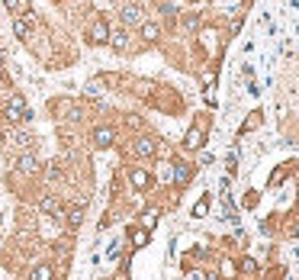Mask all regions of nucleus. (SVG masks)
<instances>
[{
	"instance_id": "f257e3e1",
	"label": "nucleus",
	"mask_w": 299,
	"mask_h": 280,
	"mask_svg": "<svg viewBox=\"0 0 299 280\" xmlns=\"http://www.w3.org/2000/svg\"><path fill=\"white\" fill-rule=\"evenodd\" d=\"M3 119H7L10 126H23V123L32 119V109H29V103L23 100V93H13V97L7 100V107H3Z\"/></svg>"
},
{
	"instance_id": "f03ea898",
	"label": "nucleus",
	"mask_w": 299,
	"mask_h": 280,
	"mask_svg": "<svg viewBox=\"0 0 299 280\" xmlns=\"http://www.w3.org/2000/svg\"><path fill=\"white\" fill-rule=\"evenodd\" d=\"M119 16H122V23H126V26H142V23H145V10H142V3H138V0H129V3H122Z\"/></svg>"
},
{
	"instance_id": "7ed1b4c3",
	"label": "nucleus",
	"mask_w": 299,
	"mask_h": 280,
	"mask_svg": "<svg viewBox=\"0 0 299 280\" xmlns=\"http://www.w3.org/2000/svg\"><path fill=\"white\" fill-rule=\"evenodd\" d=\"M154 152H158V142L148 139V136H142V139L132 142V155H135V158H154Z\"/></svg>"
},
{
	"instance_id": "20e7f679",
	"label": "nucleus",
	"mask_w": 299,
	"mask_h": 280,
	"mask_svg": "<svg viewBox=\"0 0 299 280\" xmlns=\"http://www.w3.org/2000/svg\"><path fill=\"white\" fill-rule=\"evenodd\" d=\"M129 184H132V187L142 193V190L151 187V174H148L145 168H132V171H129Z\"/></svg>"
},
{
	"instance_id": "39448f33",
	"label": "nucleus",
	"mask_w": 299,
	"mask_h": 280,
	"mask_svg": "<svg viewBox=\"0 0 299 280\" xmlns=\"http://www.w3.org/2000/svg\"><path fill=\"white\" fill-rule=\"evenodd\" d=\"M16 171H23V174H36L39 171V158L32 152H26V155H19L16 158V164H13Z\"/></svg>"
},
{
	"instance_id": "423d86ee",
	"label": "nucleus",
	"mask_w": 299,
	"mask_h": 280,
	"mask_svg": "<svg viewBox=\"0 0 299 280\" xmlns=\"http://www.w3.org/2000/svg\"><path fill=\"white\" fill-rule=\"evenodd\" d=\"M39 209H42L45 216H55V219H61V216H64V206H61V203H58L55 197H42V200H39Z\"/></svg>"
},
{
	"instance_id": "0eeeda50",
	"label": "nucleus",
	"mask_w": 299,
	"mask_h": 280,
	"mask_svg": "<svg viewBox=\"0 0 299 280\" xmlns=\"http://www.w3.org/2000/svg\"><path fill=\"white\" fill-rule=\"evenodd\" d=\"M113 142H116V132L109 126H100L97 132H93V145H97V148H109Z\"/></svg>"
},
{
	"instance_id": "6e6552de",
	"label": "nucleus",
	"mask_w": 299,
	"mask_h": 280,
	"mask_svg": "<svg viewBox=\"0 0 299 280\" xmlns=\"http://www.w3.org/2000/svg\"><path fill=\"white\" fill-rule=\"evenodd\" d=\"M183 148L187 152H196V148H203V126H193L187 136H183Z\"/></svg>"
},
{
	"instance_id": "1a4fd4ad",
	"label": "nucleus",
	"mask_w": 299,
	"mask_h": 280,
	"mask_svg": "<svg viewBox=\"0 0 299 280\" xmlns=\"http://www.w3.org/2000/svg\"><path fill=\"white\" fill-rule=\"evenodd\" d=\"M193 177V164H187V161H180V164H174V181L171 184H177V187H183V184Z\"/></svg>"
},
{
	"instance_id": "9d476101",
	"label": "nucleus",
	"mask_w": 299,
	"mask_h": 280,
	"mask_svg": "<svg viewBox=\"0 0 299 280\" xmlns=\"http://www.w3.org/2000/svg\"><path fill=\"white\" fill-rule=\"evenodd\" d=\"M84 213H87V206L84 203H77V206H71V209H64V216H61V222H68V226H81V219H84Z\"/></svg>"
},
{
	"instance_id": "9b49d317",
	"label": "nucleus",
	"mask_w": 299,
	"mask_h": 280,
	"mask_svg": "<svg viewBox=\"0 0 299 280\" xmlns=\"http://www.w3.org/2000/svg\"><path fill=\"white\" fill-rule=\"evenodd\" d=\"M29 280H55V264H36L32 271H29Z\"/></svg>"
},
{
	"instance_id": "f8f14e48",
	"label": "nucleus",
	"mask_w": 299,
	"mask_h": 280,
	"mask_svg": "<svg viewBox=\"0 0 299 280\" xmlns=\"http://www.w3.org/2000/svg\"><path fill=\"white\" fill-rule=\"evenodd\" d=\"M90 39H93V42H100V46H103V42H109V26H106V19H97V23L90 26Z\"/></svg>"
},
{
	"instance_id": "ddd939ff",
	"label": "nucleus",
	"mask_w": 299,
	"mask_h": 280,
	"mask_svg": "<svg viewBox=\"0 0 299 280\" xmlns=\"http://www.w3.org/2000/svg\"><path fill=\"white\" fill-rule=\"evenodd\" d=\"M158 36H161V26H158V23H142V39L158 42Z\"/></svg>"
},
{
	"instance_id": "4468645a",
	"label": "nucleus",
	"mask_w": 299,
	"mask_h": 280,
	"mask_svg": "<svg viewBox=\"0 0 299 280\" xmlns=\"http://www.w3.org/2000/svg\"><path fill=\"white\" fill-rule=\"evenodd\" d=\"M126 42H129L126 29H119V32H109V46L116 48V52H122V48H126Z\"/></svg>"
},
{
	"instance_id": "2eb2a0df",
	"label": "nucleus",
	"mask_w": 299,
	"mask_h": 280,
	"mask_svg": "<svg viewBox=\"0 0 299 280\" xmlns=\"http://www.w3.org/2000/svg\"><path fill=\"white\" fill-rule=\"evenodd\" d=\"M129 238H132V245H135V248H145V245H148V229H132V232H129Z\"/></svg>"
},
{
	"instance_id": "dca6fc26",
	"label": "nucleus",
	"mask_w": 299,
	"mask_h": 280,
	"mask_svg": "<svg viewBox=\"0 0 299 280\" xmlns=\"http://www.w3.org/2000/svg\"><path fill=\"white\" fill-rule=\"evenodd\" d=\"M13 32H16L19 39H29V23L23 16H16V19H13Z\"/></svg>"
},
{
	"instance_id": "f3484780",
	"label": "nucleus",
	"mask_w": 299,
	"mask_h": 280,
	"mask_svg": "<svg viewBox=\"0 0 299 280\" xmlns=\"http://www.w3.org/2000/svg\"><path fill=\"white\" fill-rule=\"evenodd\" d=\"M7 7H10V13H16V16H19V13L26 16V13H29V3H26V0H7Z\"/></svg>"
},
{
	"instance_id": "a211bd4d",
	"label": "nucleus",
	"mask_w": 299,
	"mask_h": 280,
	"mask_svg": "<svg viewBox=\"0 0 299 280\" xmlns=\"http://www.w3.org/2000/svg\"><path fill=\"white\" fill-rule=\"evenodd\" d=\"M158 216H161L158 209H145V213H142V226H145V229H151L154 222H158Z\"/></svg>"
},
{
	"instance_id": "6ab92c4d",
	"label": "nucleus",
	"mask_w": 299,
	"mask_h": 280,
	"mask_svg": "<svg viewBox=\"0 0 299 280\" xmlns=\"http://www.w3.org/2000/svg\"><path fill=\"white\" fill-rule=\"evenodd\" d=\"M206 213H209V197H203V200L196 203V206H193V216H196V219H203Z\"/></svg>"
},
{
	"instance_id": "aec40b11",
	"label": "nucleus",
	"mask_w": 299,
	"mask_h": 280,
	"mask_svg": "<svg viewBox=\"0 0 299 280\" xmlns=\"http://www.w3.org/2000/svg\"><path fill=\"white\" fill-rule=\"evenodd\" d=\"M158 177H161V181H174V164H161V168H158Z\"/></svg>"
},
{
	"instance_id": "412c9836",
	"label": "nucleus",
	"mask_w": 299,
	"mask_h": 280,
	"mask_svg": "<svg viewBox=\"0 0 299 280\" xmlns=\"http://www.w3.org/2000/svg\"><path fill=\"white\" fill-rule=\"evenodd\" d=\"M45 177H48V181H58V177H61V168H58V164H48V168H45Z\"/></svg>"
},
{
	"instance_id": "4be33fe9",
	"label": "nucleus",
	"mask_w": 299,
	"mask_h": 280,
	"mask_svg": "<svg viewBox=\"0 0 299 280\" xmlns=\"http://www.w3.org/2000/svg\"><path fill=\"white\" fill-rule=\"evenodd\" d=\"M241 274H257V264H254L251 258H245V261H241Z\"/></svg>"
},
{
	"instance_id": "5701e85b",
	"label": "nucleus",
	"mask_w": 299,
	"mask_h": 280,
	"mask_svg": "<svg viewBox=\"0 0 299 280\" xmlns=\"http://www.w3.org/2000/svg\"><path fill=\"white\" fill-rule=\"evenodd\" d=\"M257 116H261V113H251V119H248L245 126H241V132H248V129H254V126H257Z\"/></svg>"
},
{
	"instance_id": "b1692460",
	"label": "nucleus",
	"mask_w": 299,
	"mask_h": 280,
	"mask_svg": "<svg viewBox=\"0 0 299 280\" xmlns=\"http://www.w3.org/2000/svg\"><path fill=\"white\" fill-rule=\"evenodd\" d=\"M222 274H225V277H232V274H238V271H235V264H232V261H222Z\"/></svg>"
},
{
	"instance_id": "393cba45",
	"label": "nucleus",
	"mask_w": 299,
	"mask_h": 280,
	"mask_svg": "<svg viewBox=\"0 0 299 280\" xmlns=\"http://www.w3.org/2000/svg\"><path fill=\"white\" fill-rule=\"evenodd\" d=\"M119 245H122V242H113V245H109V258H116V254L122 251V248H119Z\"/></svg>"
},
{
	"instance_id": "a878e982",
	"label": "nucleus",
	"mask_w": 299,
	"mask_h": 280,
	"mask_svg": "<svg viewBox=\"0 0 299 280\" xmlns=\"http://www.w3.org/2000/svg\"><path fill=\"white\" fill-rule=\"evenodd\" d=\"M206 280H219V274H206Z\"/></svg>"
}]
</instances>
